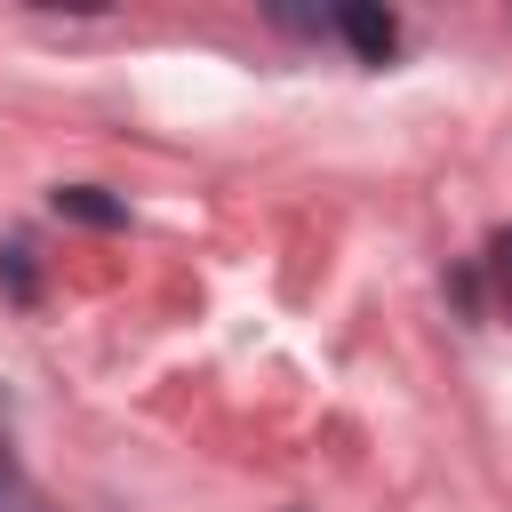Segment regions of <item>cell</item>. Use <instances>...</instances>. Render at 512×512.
<instances>
[{"instance_id":"6da1fadb","label":"cell","mask_w":512,"mask_h":512,"mask_svg":"<svg viewBox=\"0 0 512 512\" xmlns=\"http://www.w3.org/2000/svg\"><path fill=\"white\" fill-rule=\"evenodd\" d=\"M336 32H344V40H352L368 64H384V56L400 48V24H392L384 8H344V16H336Z\"/></svg>"},{"instance_id":"7a4b0ae2","label":"cell","mask_w":512,"mask_h":512,"mask_svg":"<svg viewBox=\"0 0 512 512\" xmlns=\"http://www.w3.org/2000/svg\"><path fill=\"white\" fill-rule=\"evenodd\" d=\"M56 216H80V224H120V200H104L96 184H64V192H56Z\"/></svg>"},{"instance_id":"3957f363","label":"cell","mask_w":512,"mask_h":512,"mask_svg":"<svg viewBox=\"0 0 512 512\" xmlns=\"http://www.w3.org/2000/svg\"><path fill=\"white\" fill-rule=\"evenodd\" d=\"M0 272H8V296H32V264H24V248H0Z\"/></svg>"},{"instance_id":"277c9868","label":"cell","mask_w":512,"mask_h":512,"mask_svg":"<svg viewBox=\"0 0 512 512\" xmlns=\"http://www.w3.org/2000/svg\"><path fill=\"white\" fill-rule=\"evenodd\" d=\"M488 272H496V288H504V304H512V232H496V248H488Z\"/></svg>"},{"instance_id":"5b68a950","label":"cell","mask_w":512,"mask_h":512,"mask_svg":"<svg viewBox=\"0 0 512 512\" xmlns=\"http://www.w3.org/2000/svg\"><path fill=\"white\" fill-rule=\"evenodd\" d=\"M0 512H40V496H32V488H8V496H0Z\"/></svg>"}]
</instances>
